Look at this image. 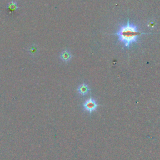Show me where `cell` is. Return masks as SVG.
<instances>
[{
  "label": "cell",
  "mask_w": 160,
  "mask_h": 160,
  "mask_svg": "<svg viewBox=\"0 0 160 160\" xmlns=\"http://www.w3.org/2000/svg\"><path fill=\"white\" fill-rule=\"evenodd\" d=\"M149 24H150V23L149 22ZM154 24H155L154 22H151V24H148V26H149V27H152V28H153Z\"/></svg>",
  "instance_id": "52a82bcc"
},
{
  "label": "cell",
  "mask_w": 160,
  "mask_h": 160,
  "mask_svg": "<svg viewBox=\"0 0 160 160\" xmlns=\"http://www.w3.org/2000/svg\"><path fill=\"white\" fill-rule=\"evenodd\" d=\"M89 90L90 89H89V86L84 83L80 84L77 89L78 93L82 96H85L87 94H88L89 92Z\"/></svg>",
  "instance_id": "3957f363"
},
{
  "label": "cell",
  "mask_w": 160,
  "mask_h": 160,
  "mask_svg": "<svg viewBox=\"0 0 160 160\" xmlns=\"http://www.w3.org/2000/svg\"><path fill=\"white\" fill-rule=\"evenodd\" d=\"M139 31L136 25L129 22V19L126 24L121 25L118 31L113 34L118 36V41L125 48H129L132 44L138 42L139 37L142 34H146Z\"/></svg>",
  "instance_id": "6da1fadb"
},
{
  "label": "cell",
  "mask_w": 160,
  "mask_h": 160,
  "mask_svg": "<svg viewBox=\"0 0 160 160\" xmlns=\"http://www.w3.org/2000/svg\"><path fill=\"white\" fill-rule=\"evenodd\" d=\"M71 54L68 50L63 51L60 54V58L64 62H68L71 59Z\"/></svg>",
  "instance_id": "277c9868"
},
{
  "label": "cell",
  "mask_w": 160,
  "mask_h": 160,
  "mask_svg": "<svg viewBox=\"0 0 160 160\" xmlns=\"http://www.w3.org/2000/svg\"><path fill=\"white\" fill-rule=\"evenodd\" d=\"M18 8V4L16 2H14L13 0L11 1L8 5V9L9 11V13H12V12L16 11Z\"/></svg>",
  "instance_id": "5b68a950"
},
{
  "label": "cell",
  "mask_w": 160,
  "mask_h": 160,
  "mask_svg": "<svg viewBox=\"0 0 160 160\" xmlns=\"http://www.w3.org/2000/svg\"><path fill=\"white\" fill-rule=\"evenodd\" d=\"M28 52L29 54H31V55L34 56V55H36L38 52V47L34 44L31 45V46L29 47L28 48Z\"/></svg>",
  "instance_id": "8992f818"
},
{
  "label": "cell",
  "mask_w": 160,
  "mask_h": 160,
  "mask_svg": "<svg viewBox=\"0 0 160 160\" xmlns=\"http://www.w3.org/2000/svg\"><path fill=\"white\" fill-rule=\"evenodd\" d=\"M82 106H83L84 109L86 111H87L89 113H91L93 111L96 110V109L98 106V104H97L96 101L93 98H90L84 101Z\"/></svg>",
  "instance_id": "7a4b0ae2"
}]
</instances>
